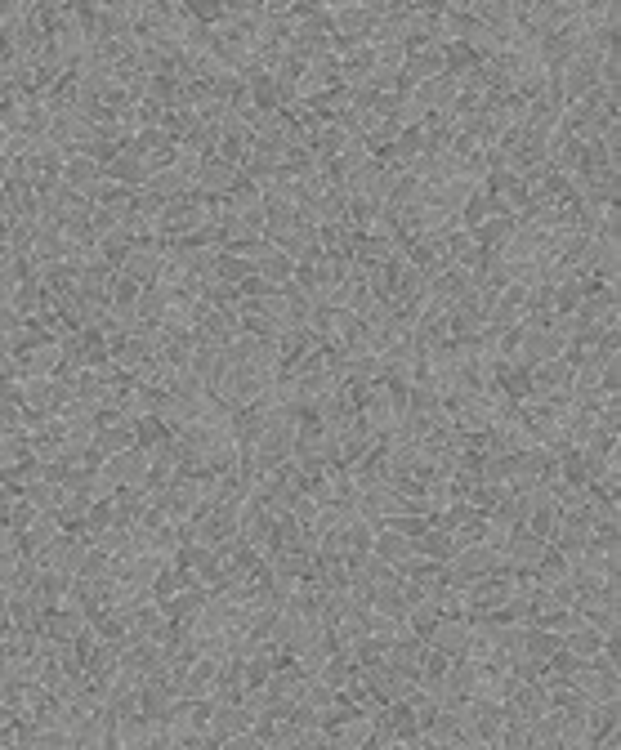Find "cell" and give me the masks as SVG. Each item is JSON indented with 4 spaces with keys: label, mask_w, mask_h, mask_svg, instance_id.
Masks as SVG:
<instances>
[{
    "label": "cell",
    "mask_w": 621,
    "mask_h": 750,
    "mask_svg": "<svg viewBox=\"0 0 621 750\" xmlns=\"http://www.w3.org/2000/svg\"><path fill=\"white\" fill-rule=\"evenodd\" d=\"M237 184H242V170L228 166V161H219V157H210L202 166V175H197V188H202L206 197H228Z\"/></svg>",
    "instance_id": "cell-21"
},
{
    "label": "cell",
    "mask_w": 621,
    "mask_h": 750,
    "mask_svg": "<svg viewBox=\"0 0 621 750\" xmlns=\"http://www.w3.org/2000/svg\"><path fill=\"white\" fill-rule=\"evenodd\" d=\"M291 460L304 469V474H327L331 465H336V434H327V429L318 425V416H309L300 425V438H295V451Z\"/></svg>",
    "instance_id": "cell-1"
},
{
    "label": "cell",
    "mask_w": 621,
    "mask_h": 750,
    "mask_svg": "<svg viewBox=\"0 0 621 750\" xmlns=\"http://www.w3.org/2000/svg\"><path fill=\"white\" fill-rule=\"evenodd\" d=\"M313 679H322L327 688H336V692H345V684L353 679V661L345 657V652H331L327 661H322V670Z\"/></svg>",
    "instance_id": "cell-36"
},
{
    "label": "cell",
    "mask_w": 621,
    "mask_h": 750,
    "mask_svg": "<svg viewBox=\"0 0 621 750\" xmlns=\"http://www.w3.org/2000/svg\"><path fill=\"white\" fill-rule=\"evenodd\" d=\"M304 536H309V527L300 523L295 514H277V527H273V545L277 550H304Z\"/></svg>",
    "instance_id": "cell-34"
},
{
    "label": "cell",
    "mask_w": 621,
    "mask_h": 750,
    "mask_svg": "<svg viewBox=\"0 0 621 750\" xmlns=\"http://www.w3.org/2000/svg\"><path fill=\"white\" fill-rule=\"evenodd\" d=\"M103 179H108L103 166L94 157H85V152H72L68 166H63V184H68L72 192H81V197H90V201H94V192H99Z\"/></svg>",
    "instance_id": "cell-15"
},
{
    "label": "cell",
    "mask_w": 621,
    "mask_h": 750,
    "mask_svg": "<svg viewBox=\"0 0 621 750\" xmlns=\"http://www.w3.org/2000/svg\"><path fill=\"white\" fill-rule=\"evenodd\" d=\"M452 567H456V572H465V576L474 581V576L501 572L505 559H501V550H496V545L479 541V545H465V550H456V554H452Z\"/></svg>",
    "instance_id": "cell-16"
},
{
    "label": "cell",
    "mask_w": 621,
    "mask_h": 750,
    "mask_svg": "<svg viewBox=\"0 0 621 750\" xmlns=\"http://www.w3.org/2000/svg\"><path fill=\"white\" fill-rule=\"evenodd\" d=\"M416 554H425V559H434V563H452V554H456L452 532H447V527H438V523H429L425 532L416 536Z\"/></svg>",
    "instance_id": "cell-27"
},
{
    "label": "cell",
    "mask_w": 621,
    "mask_h": 750,
    "mask_svg": "<svg viewBox=\"0 0 621 750\" xmlns=\"http://www.w3.org/2000/svg\"><path fill=\"white\" fill-rule=\"evenodd\" d=\"M68 590H72V572H59V567H45L41 581H36V599H41V608H45V612L63 608Z\"/></svg>",
    "instance_id": "cell-25"
},
{
    "label": "cell",
    "mask_w": 621,
    "mask_h": 750,
    "mask_svg": "<svg viewBox=\"0 0 621 750\" xmlns=\"http://www.w3.org/2000/svg\"><path fill=\"white\" fill-rule=\"evenodd\" d=\"M532 375V393L541 402H554V407H572V362L563 358H546L528 371Z\"/></svg>",
    "instance_id": "cell-3"
},
{
    "label": "cell",
    "mask_w": 621,
    "mask_h": 750,
    "mask_svg": "<svg viewBox=\"0 0 621 750\" xmlns=\"http://www.w3.org/2000/svg\"><path fill=\"white\" fill-rule=\"evenodd\" d=\"M0 460H5V469L32 460V438H27V434H5V438H0Z\"/></svg>",
    "instance_id": "cell-40"
},
{
    "label": "cell",
    "mask_w": 621,
    "mask_h": 750,
    "mask_svg": "<svg viewBox=\"0 0 621 750\" xmlns=\"http://www.w3.org/2000/svg\"><path fill=\"white\" fill-rule=\"evenodd\" d=\"M103 175H108V179H117V184H126V188H135V192H139V188H148V179L157 175V166H152L148 157H139V152H135V148H130V143H126V148L117 152V161H112V166L103 170Z\"/></svg>",
    "instance_id": "cell-13"
},
{
    "label": "cell",
    "mask_w": 621,
    "mask_h": 750,
    "mask_svg": "<svg viewBox=\"0 0 621 750\" xmlns=\"http://www.w3.org/2000/svg\"><path fill=\"white\" fill-rule=\"evenodd\" d=\"M434 76H443V45L438 41L412 45L403 59V72H398V85H403V90H416V85L434 81Z\"/></svg>",
    "instance_id": "cell-4"
},
{
    "label": "cell",
    "mask_w": 621,
    "mask_h": 750,
    "mask_svg": "<svg viewBox=\"0 0 621 750\" xmlns=\"http://www.w3.org/2000/svg\"><path fill=\"white\" fill-rule=\"evenodd\" d=\"M559 648H563V634L559 630H546V625H532L528 639H523V652H528V657H537V661H550Z\"/></svg>",
    "instance_id": "cell-32"
},
{
    "label": "cell",
    "mask_w": 621,
    "mask_h": 750,
    "mask_svg": "<svg viewBox=\"0 0 621 750\" xmlns=\"http://www.w3.org/2000/svg\"><path fill=\"white\" fill-rule=\"evenodd\" d=\"M304 219L313 228H331V224H345L349 219V192L345 188H327L318 197L304 201Z\"/></svg>",
    "instance_id": "cell-10"
},
{
    "label": "cell",
    "mask_w": 621,
    "mask_h": 750,
    "mask_svg": "<svg viewBox=\"0 0 621 750\" xmlns=\"http://www.w3.org/2000/svg\"><path fill=\"white\" fill-rule=\"evenodd\" d=\"M438 617H443V612H438V603L434 599H425V603H416V608H407V630L416 634V639H429V630H434L438 625Z\"/></svg>",
    "instance_id": "cell-39"
},
{
    "label": "cell",
    "mask_w": 621,
    "mask_h": 750,
    "mask_svg": "<svg viewBox=\"0 0 621 750\" xmlns=\"http://www.w3.org/2000/svg\"><path fill=\"white\" fill-rule=\"evenodd\" d=\"M483 219H492V192H487V188H479L470 201H465V210H461V219H456V224H461L465 233H474Z\"/></svg>",
    "instance_id": "cell-38"
},
{
    "label": "cell",
    "mask_w": 621,
    "mask_h": 750,
    "mask_svg": "<svg viewBox=\"0 0 621 750\" xmlns=\"http://www.w3.org/2000/svg\"><path fill=\"white\" fill-rule=\"evenodd\" d=\"M117 746L121 750H143L152 746V719L143 710H130V715L117 719Z\"/></svg>",
    "instance_id": "cell-24"
},
{
    "label": "cell",
    "mask_w": 621,
    "mask_h": 750,
    "mask_svg": "<svg viewBox=\"0 0 621 750\" xmlns=\"http://www.w3.org/2000/svg\"><path fill=\"white\" fill-rule=\"evenodd\" d=\"M215 277L228 286H242L246 277H255V264L246 255H237V250H219L215 255Z\"/></svg>",
    "instance_id": "cell-30"
},
{
    "label": "cell",
    "mask_w": 621,
    "mask_h": 750,
    "mask_svg": "<svg viewBox=\"0 0 621 750\" xmlns=\"http://www.w3.org/2000/svg\"><path fill=\"white\" fill-rule=\"evenodd\" d=\"M389 661H394V670H403L407 679H420L425 675V661H429V643L407 634V639H398L394 648H389Z\"/></svg>",
    "instance_id": "cell-20"
},
{
    "label": "cell",
    "mask_w": 621,
    "mask_h": 750,
    "mask_svg": "<svg viewBox=\"0 0 621 750\" xmlns=\"http://www.w3.org/2000/svg\"><path fill=\"white\" fill-rule=\"evenodd\" d=\"M550 554V541H541V536H532L528 527H519V532L510 536V541L501 545V559H505V567L510 572H532L541 559Z\"/></svg>",
    "instance_id": "cell-8"
},
{
    "label": "cell",
    "mask_w": 621,
    "mask_h": 750,
    "mask_svg": "<svg viewBox=\"0 0 621 750\" xmlns=\"http://www.w3.org/2000/svg\"><path fill=\"white\" fill-rule=\"evenodd\" d=\"M514 590H519V576H514L510 567L474 576L470 581V612H496V617H501V608L514 599Z\"/></svg>",
    "instance_id": "cell-2"
},
{
    "label": "cell",
    "mask_w": 621,
    "mask_h": 750,
    "mask_svg": "<svg viewBox=\"0 0 621 750\" xmlns=\"http://www.w3.org/2000/svg\"><path fill=\"white\" fill-rule=\"evenodd\" d=\"M563 684H568L572 692H577V697H586V701H599V688H604V675H599V670L590 666V661H581V666L572 670V675L563 679Z\"/></svg>",
    "instance_id": "cell-37"
},
{
    "label": "cell",
    "mask_w": 621,
    "mask_h": 750,
    "mask_svg": "<svg viewBox=\"0 0 621 750\" xmlns=\"http://www.w3.org/2000/svg\"><path fill=\"white\" fill-rule=\"evenodd\" d=\"M349 581L389 585V581H398V567H394V563H385L376 550H367V554H349Z\"/></svg>",
    "instance_id": "cell-19"
},
{
    "label": "cell",
    "mask_w": 621,
    "mask_h": 750,
    "mask_svg": "<svg viewBox=\"0 0 621 750\" xmlns=\"http://www.w3.org/2000/svg\"><path fill=\"white\" fill-rule=\"evenodd\" d=\"M331 36L349 45H367L371 41V14L362 0H349V5H331Z\"/></svg>",
    "instance_id": "cell-9"
},
{
    "label": "cell",
    "mask_w": 621,
    "mask_h": 750,
    "mask_svg": "<svg viewBox=\"0 0 621 750\" xmlns=\"http://www.w3.org/2000/svg\"><path fill=\"white\" fill-rule=\"evenodd\" d=\"M563 648H568L577 661H590L599 648H604V634H599L595 625H577V630L563 634Z\"/></svg>",
    "instance_id": "cell-31"
},
{
    "label": "cell",
    "mask_w": 621,
    "mask_h": 750,
    "mask_svg": "<svg viewBox=\"0 0 621 750\" xmlns=\"http://www.w3.org/2000/svg\"><path fill=\"white\" fill-rule=\"evenodd\" d=\"M85 492H90V500H112V496L121 492V487L112 483V478H108V474H103V469H99V474L90 478V487H85Z\"/></svg>",
    "instance_id": "cell-44"
},
{
    "label": "cell",
    "mask_w": 621,
    "mask_h": 750,
    "mask_svg": "<svg viewBox=\"0 0 621 750\" xmlns=\"http://www.w3.org/2000/svg\"><path fill=\"white\" fill-rule=\"evenodd\" d=\"M166 309H170V291L166 286H143V295H139V326L143 331H152V326H161L166 322Z\"/></svg>",
    "instance_id": "cell-28"
},
{
    "label": "cell",
    "mask_w": 621,
    "mask_h": 750,
    "mask_svg": "<svg viewBox=\"0 0 621 750\" xmlns=\"http://www.w3.org/2000/svg\"><path fill=\"white\" fill-rule=\"evenodd\" d=\"M407 259H412L416 268H425L429 282H434L438 273H447V268H452V255H447V237H412V242H407Z\"/></svg>",
    "instance_id": "cell-14"
},
{
    "label": "cell",
    "mask_w": 621,
    "mask_h": 750,
    "mask_svg": "<svg viewBox=\"0 0 621 750\" xmlns=\"http://www.w3.org/2000/svg\"><path fill=\"white\" fill-rule=\"evenodd\" d=\"M161 264H166V246H161L157 237H143V242L130 246V255L121 259L117 273L135 277L139 286H152V282H157V273H161Z\"/></svg>",
    "instance_id": "cell-6"
},
{
    "label": "cell",
    "mask_w": 621,
    "mask_h": 750,
    "mask_svg": "<svg viewBox=\"0 0 621 750\" xmlns=\"http://www.w3.org/2000/svg\"><path fill=\"white\" fill-rule=\"evenodd\" d=\"M590 536H595V527L581 518V509H559V527H554L550 545L559 554H581L590 545Z\"/></svg>",
    "instance_id": "cell-12"
},
{
    "label": "cell",
    "mask_w": 621,
    "mask_h": 750,
    "mask_svg": "<svg viewBox=\"0 0 621 750\" xmlns=\"http://www.w3.org/2000/svg\"><path fill=\"white\" fill-rule=\"evenodd\" d=\"M385 380V362H380V353H353L349 358V375L345 384L353 389V398H362V393L371 389V384Z\"/></svg>",
    "instance_id": "cell-22"
},
{
    "label": "cell",
    "mask_w": 621,
    "mask_h": 750,
    "mask_svg": "<svg viewBox=\"0 0 621 750\" xmlns=\"http://www.w3.org/2000/svg\"><path fill=\"white\" fill-rule=\"evenodd\" d=\"M139 295H143V286L135 282V277L117 273V282H112V295H108V304H117V309H139Z\"/></svg>",
    "instance_id": "cell-41"
},
{
    "label": "cell",
    "mask_w": 621,
    "mask_h": 750,
    "mask_svg": "<svg viewBox=\"0 0 621 750\" xmlns=\"http://www.w3.org/2000/svg\"><path fill=\"white\" fill-rule=\"evenodd\" d=\"M371 550L380 554L385 563H407L416 554V536H403V532H394V527H376V545Z\"/></svg>",
    "instance_id": "cell-23"
},
{
    "label": "cell",
    "mask_w": 621,
    "mask_h": 750,
    "mask_svg": "<svg viewBox=\"0 0 621 750\" xmlns=\"http://www.w3.org/2000/svg\"><path fill=\"white\" fill-rule=\"evenodd\" d=\"M483 483L492 487L510 483V456H483Z\"/></svg>",
    "instance_id": "cell-43"
},
{
    "label": "cell",
    "mask_w": 621,
    "mask_h": 750,
    "mask_svg": "<svg viewBox=\"0 0 621 750\" xmlns=\"http://www.w3.org/2000/svg\"><path fill=\"white\" fill-rule=\"evenodd\" d=\"M255 719L242 710V701H215V710H210V733H215V742L224 746L233 733H242V728H251Z\"/></svg>",
    "instance_id": "cell-18"
},
{
    "label": "cell",
    "mask_w": 621,
    "mask_h": 750,
    "mask_svg": "<svg viewBox=\"0 0 621 750\" xmlns=\"http://www.w3.org/2000/svg\"><path fill=\"white\" fill-rule=\"evenodd\" d=\"M550 692L541 679H514V688H510V697H505V715H514V719H541V715H550Z\"/></svg>",
    "instance_id": "cell-5"
},
{
    "label": "cell",
    "mask_w": 621,
    "mask_h": 750,
    "mask_svg": "<svg viewBox=\"0 0 621 750\" xmlns=\"http://www.w3.org/2000/svg\"><path fill=\"white\" fill-rule=\"evenodd\" d=\"M340 541H345V554H367L376 545V523L367 518H353V523L340 527Z\"/></svg>",
    "instance_id": "cell-33"
},
{
    "label": "cell",
    "mask_w": 621,
    "mask_h": 750,
    "mask_svg": "<svg viewBox=\"0 0 621 750\" xmlns=\"http://www.w3.org/2000/svg\"><path fill=\"white\" fill-rule=\"evenodd\" d=\"M371 737H376V710H349V715L331 728V746H340V750L371 746Z\"/></svg>",
    "instance_id": "cell-11"
},
{
    "label": "cell",
    "mask_w": 621,
    "mask_h": 750,
    "mask_svg": "<svg viewBox=\"0 0 621 750\" xmlns=\"http://www.w3.org/2000/svg\"><path fill=\"white\" fill-rule=\"evenodd\" d=\"M501 746H510V750H528V746H532V724H528V719H514V715H505Z\"/></svg>",
    "instance_id": "cell-42"
},
{
    "label": "cell",
    "mask_w": 621,
    "mask_h": 750,
    "mask_svg": "<svg viewBox=\"0 0 621 750\" xmlns=\"http://www.w3.org/2000/svg\"><path fill=\"white\" fill-rule=\"evenodd\" d=\"M465 639H470V621L465 617H438V625L429 630V648L447 652V657H465Z\"/></svg>",
    "instance_id": "cell-17"
},
{
    "label": "cell",
    "mask_w": 621,
    "mask_h": 750,
    "mask_svg": "<svg viewBox=\"0 0 621 750\" xmlns=\"http://www.w3.org/2000/svg\"><path fill=\"white\" fill-rule=\"evenodd\" d=\"M103 474H108L117 487H143V483H148V474H152V456L143 447L117 451V456L103 460Z\"/></svg>",
    "instance_id": "cell-7"
},
{
    "label": "cell",
    "mask_w": 621,
    "mask_h": 750,
    "mask_svg": "<svg viewBox=\"0 0 621 750\" xmlns=\"http://www.w3.org/2000/svg\"><path fill=\"white\" fill-rule=\"evenodd\" d=\"M54 536H63V523H59V514H54V509H45V514H36L32 523L23 527V545H27V554H41L45 545L54 541Z\"/></svg>",
    "instance_id": "cell-26"
},
{
    "label": "cell",
    "mask_w": 621,
    "mask_h": 750,
    "mask_svg": "<svg viewBox=\"0 0 621 750\" xmlns=\"http://www.w3.org/2000/svg\"><path fill=\"white\" fill-rule=\"evenodd\" d=\"M510 233H514V219L510 215H492V219H483L479 228H474V242H479V250H487V255H496L505 242H510Z\"/></svg>",
    "instance_id": "cell-29"
},
{
    "label": "cell",
    "mask_w": 621,
    "mask_h": 750,
    "mask_svg": "<svg viewBox=\"0 0 621 750\" xmlns=\"http://www.w3.org/2000/svg\"><path fill=\"white\" fill-rule=\"evenodd\" d=\"M99 447L108 451V456H117V451H130V447H139V434H135V425H126V420H117V425H103V429H99Z\"/></svg>",
    "instance_id": "cell-35"
}]
</instances>
